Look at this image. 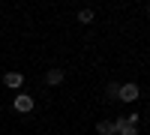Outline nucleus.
<instances>
[{"instance_id": "obj_1", "label": "nucleus", "mask_w": 150, "mask_h": 135, "mask_svg": "<svg viewBox=\"0 0 150 135\" xmlns=\"http://www.w3.org/2000/svg\"><path fill=\"white\" fill-rule=\"evenodd\" d=\"M117 99L120 102H138V84H120Z\"/></svg>"}, {"instance_id": "obj_2", "label": "nucleus", "mask_w": 150, "mask_h": 135, "mask_svg": "<svg viewBox=\"0 0 150 135\" xmlns=\"http://www.w3.org/2000/svg\"><path fill=\"white\" fill-rule=\"evenodd\" d=\"M12 105H15V111H18V114H30L36 102H33V96H24V93H18V96H15V102H12Z\"/></svg>"}, {"instance_id": "obj_3", "label": "nucleus", "mask_w": 150, "mask_h": 135, "mask_svg": "<svg viewBox=\"0 0 150 135\" xmlns=\"http://www.w3.org/2000/svg\"><path fill=\"white\" fill-rule=\"evenodd\" d=\"M3 84L12 87V90H18L21 84H24V75H21V72H6V75H3Z\"/></svg>"}, {"instance_id": "obj_4", "label": "nucleus", "mask_w": 150, "mask_h": 135, "mask_svg": "<svg viewBox=\"0 0 150 135\" xmlns=\"http://www.w3.org/2000/svg\"><path fill=\"white\" fill-rule=\"evenodd\" d=\"M96 132H99V135H117V120H99V123H96Z\"/></svg>"}, {"instance_id": "obj_5", "label": "nucleus", "mask_w": 150, "mask_h": 135, "mask_svg": "<svg viewBox=\"0 0 150 135\" xmlns=\"http://www.w3.org/2000/svg\"><path fill=\"white\" fill-rule=\"evenodd\" d=\"M117 135H138V126L126 123V117H123V120H117Z\"/></svg>"}, {"instance_id": "obj_6", "label": "nucleus", "mask_w": 150, "mask_h": 135, "mask_svg": "<svg viewBox=\"0 0 150 135\" xmlns=\"http://www.w3.org/2000/svg\"><path fill=\"white\" fill-rule=\"evenodd\" d=\"M45 81L48 84H60V81H63V69H48L45 72Z\"/></svg>"}, {"instance_id": "obj_7", "label": "nucleus", "mask_w": 150, "mask_h": 135, "mask_svg": "<svg viewBox=\"0 0 150 135\" xmlns=\"http://www.w3.org/2000/svg\"><path fill=\"white\" fill-rule=\"evenodd\" d=\"M78 21L81 24H93V9H81L78 12Z\"/></svg>"}, {"instance_id": "obj_8", "label": "nucleus", "mask_w": 150, "mask_h": 135, "mask_svg": "<svg viewBox=\"0 0 150 135\" xmlns=\"http://www.w3.org/2000/svg\"><path fill=\"white\" fill-rule=\"evenodd\" d=\"M117 93H120V84L111 81V84H108V99H117Z\"/></svg>"}, {"instance_id": "obj_9", "label": "nucleus", "mask_w": 150, "mask_h": 135, "mask_svg": "<svg viewBox=\"0 0 150 135\" xmlns=\"http://www.w3.org/2000/svg\"><path fill=\"white\" fill-rule=\"evenodd\" d=\"M147 12H150V6H147Z\"/></svg>"}]
</instances>
